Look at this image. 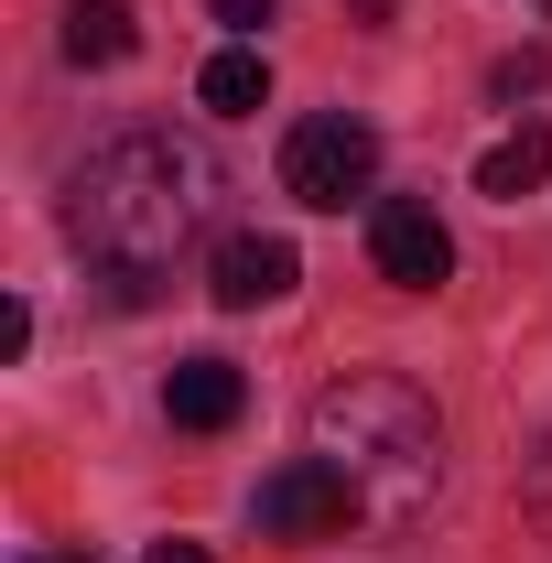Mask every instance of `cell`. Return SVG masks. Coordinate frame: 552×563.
Returning <instances> with one entry per match:
<instances>
[{"instance_id": "6da1fadb", "label": "cell", "mask_w": 552, "mask_h": 563, "mask_svg": "<svg viewBox=\"0 0 552 563\" xmlns=\"http://www.w3.org/2000/svg\"><path fill=\"white\" fill-rule=\"evenodd\" d=\"M217 196H228V174H217L207 141L120 131V141H98L66 174V228H76V250L109 272V292L141 303V292L217 228Z\"/></svg>"}, {"instance_id": "277c9868", "label": "cell", "mask_w": 552, "mask_h": 563, "mask_svg": "<svg viewBox=\"0 0 552 563\" xmlns=\"http://www.w3.org/2000/svg\"><path fill=\"white\" fill-rule=\"evenodd\" d=\"M368 261L390 292H433V282L455 272V228L422 207V196H379L368 207Z\"/></svg>"}, {"instance_id": "7a4b0ae2", "label": "cell", "mask_w": 552, "mask_h": 563, "mask_svg": "<svg viewBox=\"0 0 552 563\" xmlns=\"http://www.w3.org/2000/svg\"><path fill=\"white\" fill-rule=\"evenodd\" d=\"M314 455L346 477L357 498V520H379V531H412L422 509L444 498V422L422 401L401 368H346L314 390Z\"/></svg>"}, {"instance_id": "9c48e42d", "label": "cell", "mask_w": 552, "mask_h": 563, "mask_svg": "<svg viewBox=\"0 0 552 563\" xmlns=\"http://www.w3.org/2000/svg\"><path fill=\"white\" fill-rule=\"evenodd\" d=\"M141 44V22L120 0H66V66H120Z\"/></svg>"}, {"instance_id": "4fadbf2b", "label": "cell", "mask_w": 552, "mask_h": 563, "mask_svg": "<svg viewBox=\"0 0 552 563\" xmlns=\"http://www.w3.org/2000/svg\"><path fill=\"white\" fill-rule=\"evenodd\" d=\"M531 509H552V444L531 455Z\"/></svg>"}, {"instance_id": "5b68a950", "label": "cell", "mask_w": 552, "mask_h": 563, "mask_svg": "<svg viewBox=\"0 0 552 563\" xmlns=\"http://www.w3.org/2000/svg\"><path fill=\"white\" fill-rule=\"evenodd\" d=\"M346 520H357V498H346V477L325 466V455L281 466L272 488H261V531H272V542H325V531H346Z\"/></svg>"}, {"instance_id": "5bb4252c", "label": "cell", "mask_w": 552, "mask_h": 563, "mask_svg": "<svg viewBox=\"0 0 552 563\" xmlns=\"http://www.w3.org/2000/svg\"><path fill=\"white\" fill-rule=\"evenodd\" d=\"M357 11H368V22H390V11H401V0H357Z\"/></svg>"}, {"instance_id": "8992f818", "label": "cell", "mask_w": 552, "mask_h": 563, "mask_svg": "<svg viewBox=\"0 0 552 563\" xmlns=\"http://www.w3.org/2000/svg\"><path fill=\"white\" fill-rule=\"evenodd\" d=\"M292 272H303V261H292V239H261V228H239V239H217V303H228V314H261V303H281V292H292Z\"/></svg>"}, {"instance_id": "8fae6325", "label": "cell", "mask_w": 552, "mask_h": 563, "mask_svg": "<svg viewBox=\"0 0 552 563\" xmlns=\"http://www.w3.org/2000/svg\"><path fill=\"white\" fill-rule=\"evenodd\" d=\"M217 22H228V33H261V22H272V0H217Z\"/></svg>"}, {"instance_id": "30bf717a", "label": "cell", "mask_w": 552, "mask_h": 563, "mask_svg": "<svg viewBox=\"0 0 552 563\" xmlns=\"http://www.w3.org/2000/svg\"><path fill=\"white\" fill-rule=\"evenodd\" d=\"M196 98H207L217 120H250V109H272V66H261L250 44H228V55H207V76H196Z\"/></svg>"}, {"instance_id": "7c38bea8", "label": "cell", "mask_w": 552, "mask_h": 563, "mask_svg": "<svg viewBox=\"0 0 552 563\" xmlns=\"http://www.w3.org/2000/svg\"><path fill=\"white\" fill-rule=\"evenodd\" d=\"M141 563H207V542H152Z\"/></svg>"}, {"instance_id": "52a82bcc", "label": "cell", "mask_w": 552, "mask_h": 563, "mask_svg": "<svg viewBox=\"0 0 552 563\" xmlns=\"http://www.w3.org/2000/svg\"><path fill=\"white\" fill-rule=\"evenodd\" d=\"M239 401H250V379H239L228 357H185V368L163 379V412L185 422V433H228V422H239Z\"/></svg>"}, {"instance_id": "3957f363", "label": "cell", "mask_w": 552, "mask_h": 563, "mask_svg": "<svg viewBox=\"0 0 552 563\" xmlns=\"http://www.w3.org/2000/svg\"><path fill=\"white\" fill-rule=\"evenodd\" d=\"M368 185H379V131L368 120H346V109L292 120V141H281V196L292 207H346Z\"/></svg>"}, {"instance_id": "ba28073f", "label": "cell", "mask_w": 552, "mask_h": 563, "mask_svg": "<svg viewBox=\"0 0 552 563\" xmlns=\"http://www.w3.org/2000/svg\"><path fill=\"white\" fill-rule=\"evenodd\" d=\"M542 185H552V120H520V131H498L477 152V196H498V207H520Z\"/></svg>"}, {"instance_id": "9a60e30c", "label": "cell", "mask_w": 552, "mask_h": 563, "mask_svg": "<svg viewBox=\"0 0 552 563\" xmlns=\"http://www.w3.org/2000/svg\"><path fill=\"white\" fill-rule=\"evenodd\" d=\"M22 563H87V553H22Z\"/></svg>"}]
</instances>
